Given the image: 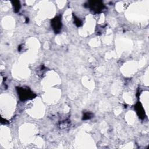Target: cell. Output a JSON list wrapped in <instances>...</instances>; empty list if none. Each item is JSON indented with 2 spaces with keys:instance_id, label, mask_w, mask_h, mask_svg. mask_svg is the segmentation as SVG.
<instances>
[{
  "instance_id": "obj_3",
  "label": "cell",
  "mask_w": 149,
  "mask_h": 149,
  "mask_svg": "<svg viewBox=\"0 0 149 149\" xmlns=\"http://www.w3.org/2000/svg\"><path fill=\"white\" fill-rule=\"evenodd\" d=\"M51 25L55 33L60 32L62 28V22L60 16H56L51 21Z\"/></svg>"
},
{
  "instance_id": "obj_1",
  "label": "cell",
  "mask_w": 149,
  "mask_h": 149,
  "mask_svg": "<svg viewBox=\"0 0 149 149\" xmlns=\"http://www.w3.org/2000/svg\"><path fill=\"white\" fill-rule=\"evenodd\" d=\"M16 90L19 99L21 101L31 100L36 97V95L33 93L28 87H16Z\"/></svg>"
},
{
  "instance_id": "obj_2",
  "label": "cell",
  "mask_w": 149,
  "mask_h": 149,
  "mask_svg": "<svg viewBox=\"0 0 149 149\" xmlns=\"http://www.w3.org/2000/svg\"><path fill=\"white\" fill-rule=\"evenodd\" d=\"M87 6L94 13H100L105 8L103 2L100 1H89L87 3Z\"/></svg>"
},
{
  "instance_id": "obj_7",
  "label": "cell",
  "mask_w": 149,
  "mask_h": 149,
  "mask_svg": "<svg viewBox=\"0 0 149 149\" xmlns=\"http://www.w3.org/2000/svg\"><path fill=\"white\" fill-rule=\"evenodd\" d=\"M73 17H74V22L75 23V24L77 27H80L82 25V22L79 18H77L76 16H75L74 15H73Z\"/></svg>"
},
{
  "instance_id": "obj_5",
  "label": "cell",
  "mask_w": 149,
  "mask_h": 149,
  "mask_svg": "<svg viewBox=\"0 0 149 149\" xmlns=\"http://www.w3.org/2000/svg\"><path fill=\"white\" fill-rule=\"evenodd\" d=\"M12 3L13 7V10L15 11V12H17L19 11L21 5H20V3L19 1H12Z\"/></svg>"
},
{
  "instance_id": "obj_6",
  "label": "cell",
  "mask_w": 149,
  "mask_h": 149,
  "mask_svg": "<svg viewBox=\"0 0 149 149\" xmlns=\"http://www.w3.org/2000/svg\"><path fill=\"white\" fill-rule=\"evenodd\" d=\"M93 116V115L92 113L91 112H85L83 113V120H88L90 119V118H91Z\"/></svg>"
},
{
  "instance_id": "obj_4",
  "label": "cell",
  "mask_w": 149,
  "mask_h": 149,
  "mask_svg": "<svg viewBox=\"0 0 149 149\" xmlns=\"http://www.w3.org/2000/svg\"><path fill=\"white\" fill-rule=\"evenodd\" d=\"M134 109L137 112V115L140 119H144L145 117L144 109L140 102H138L134 106Z\"/></svg>"
}]
</instances>
